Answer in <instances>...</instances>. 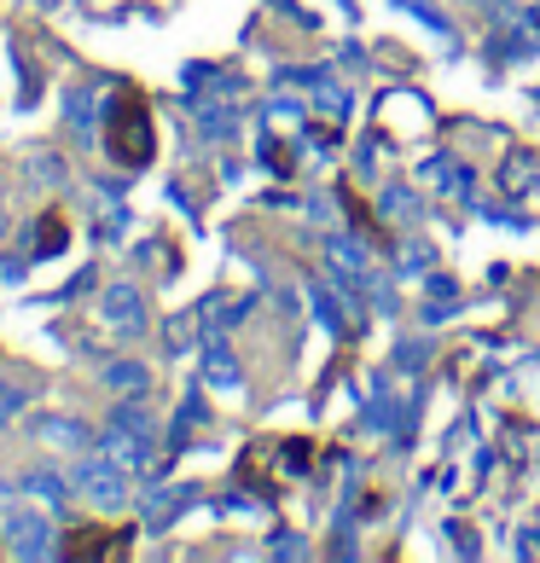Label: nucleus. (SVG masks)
I'll use <instances>...</instances> for the list:
<instances>
[{
	"instance_id": "1",
	"label": "nucleus",
	"mask_w": 540,
	"mask_h": 563,
	"mask_svg": "<svg viewBox=\"0 0 540 563\" xmlns=\"http://www.w3.org/2000/svg\"><path fill=\"white\" fill-rule=\"evenodd\" d=\"M111 157L129 163V169H140V163H152V117H145V106L129 93L122 106L111 111Z\"/></svg>"
},
{
	"instance_id": "2",
	"label": "nucleus",
	"mask_w": 540,
	"mask_h": 563,
	"mask_svg": "<svg viewBox=\"0 0 540 563\" xmlns=\"http://www.w3.org/2000/svg\"><path fill=\"white\" fill-rule=\"evenodd\" d=\"M7 552H18V558H47V552H53V529H47V517H35V511H12V517H7Z\"/></svg>"
},
{
	"instance_id": "3",
	"label": "nucleus",
	"mask_w": 540,
	"mask_h": 563,
	"mask_svg": "<svg viewBox=\"0 0 540 563\" xmlns=\"http://www.w3.org/2000/svg\"><path fill=\"white\" fill-rule=\"evenodd\" d=\"M76 488H88L99 506H122V494H129V476H122V465H117V471H106V465H81V471H76Z\"/></svg>"
},
{
	"instance_id": "4",
	"label": "nucleus",
	"mask_w": 540,
	"mask_h": 563,
	"mask_svg": "<svg viewBox=\"0 0 540 563\" xmlns=\"http://www.w3.org/2000/svg\"><path fill=\"white\" fill-rule=\"evenodd\" d=\"M106 320L122 325V331H140V325H145V308H140V290H134V285L106 290Z\"/></svg>"
},
{
	"instance_id": "5",
	"label": "nucleus",
	"mask_w": 540,
	"mask_h": 563,
	"mask_svg": "<svg viewBox=\"0 0 540 563\" xmlns=\"http://www.w3.org/2000/svg\"><path fill=\"white\" fill-rule=\"evenodd\" d=\"M140 435H145V430H134V424H129V435H122V424L106 435V459H111V465H140V459L152 453V448L140 442Z\"/></svg>"
},
{
	"instance_id": "6",
	"label": "nucleus",
	"mask_w": 540,
	"mask_h": 563,
	"mask_svg": "<svg viewBox=\"0 0 540 563\" xmlns=\"http://www.w3.org/2000/svg\"><path fill=\"white\" fill-rule=\"evenodd\" d=\"M35 435H47L53 448H88L93 442V435L81 424H70V419H35Z\"/></svg>"
},
{
	"instance_id": "7",
	"label": "nucleus",
	"mask_w": 540,
	"mask_h": 563,
	"mask_svg": "<svg viewBox=\"0 0 540 563\" xmlns=\"http://www.w3.org/2000/svg\"><path fill=\"white\" fill-rule=\"evenodd\" d=\"M106 384L129 389V395H145V389H152V372H145L140 361H117V366H106Z\"/></svg>"
},
{
	"instance_id": "8",
	"label": "nucleus",
	"mask_w": 540,
	"mask_h": 563,
	"mask_svg": "<svg viewBox=\"0 0 540 563\" xmlns=\"http://www.w3.org/2000/svg\"><path fill=\"white\" fill-rule=\"evenodd\" d=\"M203 366H210V384H216V389H239V366H233V354H227L221 343H210Z\"/></svg>"
},
{
	"instance_id": "9",
	"label": "nucleus",
	"mask_w": 540,
	"mask_h": 563,
	"mask_svg": "<svg viewBox=\"0 0 540 563\" xmlns=\"http://www.w3.org/2000/svg\"><path fill=\"white\" fill-rule=\"evenodd\" d=\"M535 180H540V163H535V157H511L506 169H500V186H506V192H529Z\"/></svg>"
},
{
	"instance_id": "10",
	"label": "nucleus",
	"mask_w": 540,
	"mask_h": 563,
	"mask_svg": "<svg viewBox=\"0 0 540 563\" xmlns=\"http://www.w3.org/2000/svg\"><path fill=\"white\" fill-rule=\"evenodd\" d=\"M24 488H30V494H41V499H47V506H58V499H65V483H58L53 471H35Z\"/></svg>"
},
{
	"instance_id": "11",
	"label": "nucleus",
	"mask_w": 540,
	"mask_h": 563,
	"mask_svg": "<svg viewBox=\"0 0 540 563\" xmlns=\"http://www.w3.org/2000/svg\"><path fill=\"white\" fill-rule=\"evenodd\" d=\"M58 244H65V227H58V221H41V256H53Z\"/></svg>"
},
{
	"instance_id": "12",
	"label": "nucleus",
	"mask_w": 540,
	"mask_h": 563,
	"mask_svg": "<svg viewBox=\"0 0 540 563\" xmlns=\"http://www.w3.org/2000/svg\"><path fill=\"white\" fill-rule=\"evenodd\" d=\"M384 216H412V192H401V186L384 192Z\"/></svg>"
},
{
	"instance_id": "13",
	"label": "nucleus",
	"mask_w": 540,
	"mask_h": 563,
	"mask_svg": "<svg viewBox=\"0 0 540 563\" xmlns=\"http://www.w3.org/2000/svg\"><path fill=\"white\" fill-rule=\"evenodd\" d=\"M203 134H233V111H203Z\"/></svg>"
},
{
	"instance_id": "14",
	"label": "nucleus",
	"mask_w": 540,
	"mask_h": 563,
	"mask_svg": "<svg viewBox=\"0 0 540 563\" xmlns=\"http://www.w3.org/2000/svg\"><path fill=\"white\" fill-rule=\"evenodd\" d=\"M18 407H24V395H18V389H7V384H0V412H18Z\"/></svg>"
},
{
	"instance_id": "15",
	"label": "nucleus",
	"mask_w": 540,
	"mask_h": 563,
	"mask_svg": "<svg viewBox=\"0 0 540 563\" xmlns=\"http://www.w3.org/2000/svg\"><path fill=\"white\" fill-rule=\"evenodd\" d=\"M0 499H7V483H0Z\"/></svg>"
},
{
	"instance_id": "16",
	"label": "nucleus",
	"mask_w": 540,
	"mask_h": 563,
	"mask_svg": "<svg viewBox=\"0 0 540 563\" xmlns=\"http://www.w3.org/2000/svg\"><path fill=\"white\" fill-rule=\"evenodd\" d=\"M349 7H355V0H349Z\"/></svg>"
}]
</instances>
